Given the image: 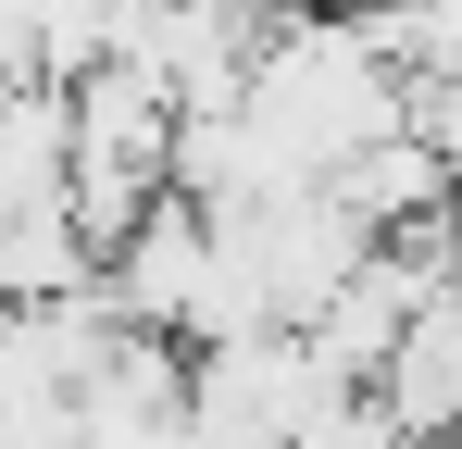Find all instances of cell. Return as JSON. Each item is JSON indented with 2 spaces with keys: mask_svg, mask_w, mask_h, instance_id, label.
Segmentation results:
<instances>
[{
  "mask_svg": "<svg viewBox=\"0 0 462 449\" xmlns=\"http://www.w3.org/2000/svg\"><path fill=\"white\" fill-rule=\"evenodd\" d=\"M76 175V87H0V213H63Z\"/></svg>",
  "mask_w": 462,
  "mask_h": 449,
  "instance_id": "cell-2",
  "label": "cell"
},
{
  "mask_svg": "<svg viewBox=\"0 0 462 449\" xmlns=\"http://www.w3.org/2000/svg\"><path fill=\"white\" fill-rule=\"evenodd\" d=\"M162 449H263V437H237V425H213V412H188V425H175Z\"/></svg>",
  "mask_w": 462,
  "mask_h": 449,
  "instance_id": "cell-4",
  "label": "cell"
},
{
  "mask_svg": "<svg viewBox=\"0 0 462 449\" xmlns=\"http://www.w3.org/2000/svg\"><path fill=\"white\" fill-rule=\"evenodd\" d=\"M438 449H462V425H450V437H438Z\"/></svg>",
  "mask_w": 462,
  "mask_h": 449,
  "instance_id": "cell-5",
  "label": "cell"
},
{
  "mask_svg": "<svg viewBox=\"0 0 462 449\" xmlns=\"http://www.w3.org/2000/svg\"><path fill=\"white\" fill-rule=\"evenodd\" d=\"M363 399H375L412 449H438V437L462 425V312H450V299H438V312H412V337L387 350V374L363 387Z\"/></svg>",
  "mask_w": 462,
  "mask_h": 449,
  "instance_id": "cell-1",
  "label": "cell"
},
{
  "mask_svg": "<svg viewBox=\"0 0 462 449\" xmlns=\"http://www.w3.org/2000/svg\"><path fill=\"white\" fill-rule=\"evenodd\" d=\"M300 449H412V437H400V425H387L375 399H350V412H337V425H312Z\"/></svg>",
  "mask_w": 462,
  "mask_h": 449,
  "instance_id": "cell-3",
  "label": "cell"
}]
</instances>
